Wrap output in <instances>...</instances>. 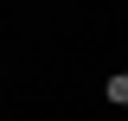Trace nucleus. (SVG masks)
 Here are the masks:
<instances>
[{"instance_id": "1", "label": "nucleus", "mask_w": 128, "mask_h": 121, "mask_svg": "<svg viewBox=\"0 0 128 121\" xmlns=\"http://www.w3.org/2000/svg\"><path fill=\"white\" fill-rule=\"evenodd\" d=\"M109 102H115V108H128V70H122V76H109Z\"/></svg>"}]
</instances>
